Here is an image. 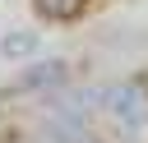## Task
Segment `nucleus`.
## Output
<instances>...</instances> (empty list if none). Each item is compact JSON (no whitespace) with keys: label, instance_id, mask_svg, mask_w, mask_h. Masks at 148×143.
Instances as JSON below:
<instances>
[{"label":"nucleus","instance_id":"nucleus-1","mask_svg":"<svg viewBox=\"0 0 148 143\" xmlns=\"http://www.w3.org/2000/svg\"><path fill=\"white\" fill-rule=\"evenodd\" d=\"M97 111L120 125L125 134H143L148 129V83L143 78H116L97 88Z\"/></svg>","mask_w":148,"mask_h":143},{"label":"nucleus","instance_id":"nucleus-2","mask_svg":"<svg viewBox=\"0 0 148 143\" xmlns=\"http://www.w3.org/2000/svg\"><path fill=\"white\" fill-rule=\"evenodd\" d=\"M65 83H69V60H60V55H32L18 69V78L9 83V92H18V97H46V92H56Z\"/></svg>","mask_w":148,"mask_h":143},{"label":"nucleus","instance_id":"nucleus-3","mask_svg":"<svg viewBox=\"0 0 148 143\" xmlns=\"http://www.w3.org/2000/svg\"><path fill=\"white\" fill-rule=\"evenodd\" d=\"M37 51H42V37L28 32V28H18V32H9V37L0 42V55H5V60H32Z\"/></svg>","mask_w":148,"mask_h":143},{"label":"nucleus","instance_id":"nucleus-4","mask_svg":"<svg viewBox=\"0 0 148 143\" xmlns=\"http://www.w3.org/2000/svg\"><path fill=\"white\" fill-rule=\"evenodd\" d=\"M32 9L46 18V23H69L88 9V0H32Z\"/></svg>","mask_w":148,"mask_h":143}]
</instances>
